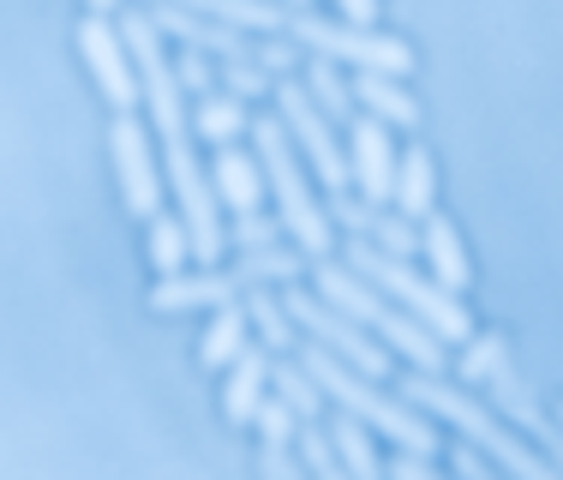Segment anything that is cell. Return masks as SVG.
Listing matches in <instances>:
<instances>
[{
  "mask_svg": "<svg viewBox=\"0 0 563 480\" xmlns=\"http://www.w3.org/2000/svg\"><path fill=\"white\" fill-rule=\"evenodd\" d=\"M396 391L408 396L413 408H426L432 421H450L455 433L467 438V445H479L492 462H498L504 474H521V480H552L558 462L545 457L540 445H533L528 433H516L498 408L474 403V391H462V384H444V372H426V367H408L396 379Z\"/></svg>",
  "mask_w": 563,
  "mask_h": 480,
  "instance_id": "1",
  "label": "cell"
},
{
  "mask_svg": "<svg viewBox=\"0 0 563 480\" xmlns=\"http://www.w3.org/2000/svg\"><path fill=\"white\" fill-rule=\"evenodd\" d=\"M300 367L318 379V391L330 396L336 408H347V415H360L372 426V433H384L390 445L401 450H426V457H438V433H432V415L426 408H413L401 391H384L372 372H360V367H347L342 354H330L324 342H312V337H300Z\"/></svg>",
  "mask_w": 563,
  "mask_h": 480,
  "instance_id": "2",
  "label": "cell"
},
{
  "mask_svg": "<svg viewBox=\"0 0 563 480\" xmlns=\"http://www.w3.org/2000/svg\"><path fill=\"white\" fill-rule=\"evenodd\" d=\"M312 288L324 301H336L347 318H360L372 337H384V349L401 354L408 367H426V372H444L450 367V342L432 337L413 313H401V306L384 295L378 283H366L347 259H330V252H324V259H312Z\"/></svg>",
  "mask_w": 563,
  "mask_h": 480,
  "instance_id": "3",
  "label": "cell"
},
{
  "mask_svg": "<svg viewBox=\"0 0 563 480\" xmlns=\"http://www.w3.org/2000/svg\"><path fill=\"white\" fill-rule=\"evenodd\" d=\"M246 139H252V156H258V168H264V186H271V198H276L282 234H288L306 259H324V252L336 247V222L318 205L312 181H306V156L294 151L288 127H282L276 114H252Z\"/></svg>",
  "mask_w": 563,
  "mask_h": 480,
  "instance_id": "4",
  "label": "cell"
},
{
  "mask_svg": "<svg viewBox=\"0 0 563 480\" xmlns=\"http://www.w3.org/2000/svg\"><path fill=\"white\" fill-rule=\"evenodd\" d=\"M347 264H354L366 283H378L401 313L420 318L432 337H444V342H467V337H474V313L462 306V295H450L438 276H420V271H413V259H396V252L372 247V240H347Z\"/></svg>",
  "mask_w": 563,
  "mask_h": 480,
  "instance_id": "5",
  "label": "cell"
},
{
  "mask_svg": "<svg viewBox=\"0 0 563 480\" xmlns=\"http://www.w3.org/2000/svg\"><path fill=\"white\" fill-rule=\"evenodd\" d=\"M282 31H288L300 48H312V55H324L336 66H354V73H396V78H408V66H413V48L401 43V36H384V31L354 24V19H324V12H312V7H288Z\"/></svg>",
  "mask_w": 563,
  "mask_h": 480,
  "instance_id": "6",
  "label": "cell"
},
{
  "mask_svg": "<svg viewBox=\"0 0 563 480\" xmlns=\"http://www.w3.org/2000/svg\"><path fill=\"white\" fill-rule=\"evenodd\" d=\"M271 102H276V120L288 127L294 151L306 156V168L324 181V193H342V186H354V181H347V139H336V120H330V114L312 102L306 78H276Z\"/></svg>",
  "mask_w": 563,
  "mask_h": 480,
  "instance_id": "7",
  "label": "cell"
},
{
  "mask_svg": "<svg viewBox=\"0 0 563 480\" xmlns=\"http://www.w3.org/2000/svg\"><path fill=\"white\" fill-rule=\"evenodd\" d=\"M282 306L294 313V325H300V337H312V342H324L330 354H342L347 367H360V372H372V379H390V349H384L378 337H372L360 318H347L336 301H324L318 288H282Z\"/></svg>",
  "mask_w": 563,
  "mask_h": 480,
  "instance_id": "8",
  "label": "cell"
},
{
  "mask_svg": "<svg viewBox=\"0 0 563 480\" xmlns=\"http://www.w3.org/2000/svg\"><path fill=\"white\" fill-rule=\"evenodd\" d=\"M109 151H114V175H120V198L139 222H151L168 198V175H163V151L151 144V132L139 127V114H114L109 127Z\"/></svg>",
  "mask_w": 563,
  "mask_h": 480,
  "instance_id": "9",
  "label": "cell"
},
{
  "mask_svg": "<svg viewBox=\"0 0 563 480\" xmlns=\"http://www.w3.org/2000/svg\"><path fill=\"white\" fill-rule=\"evenodd\" d=\"M78 55H85L90 78H97V90L109 97L114 114H132L144 102L132 48H126V36H120V24H109V12H85V24H78Z\"/></svg>",
  "mask_w": 563,
  "mask_h": 480,
  "instance_id": "10",
  "label": "cell"
},
{
  "mask_svg": "<svg viewBox=\"0 0 563 480\" xmlns=\"http://www.w3.org/2000/svg\"><path fill=\"white\" fill-rule=\"evenodd\" d=\"M479 384H486L492 408H498V415H504L509 426H516V433H528L533 445H540L545 457L558 462V474H563V426H558V415H552V408H545L540 396H533V384L516 372V360L504 354V360H498V367H492Z\"/></svg>",
  "mask_w": 563,
  "mask_h": 480,
  "instance_id": "11",
  "label": "cell"
},
{
  "mask_svg": "<svg viewBox=\"0 0 563 480\" xmlns=\"http://www.w3.org/2000/svg\"><path fill=\"white\" fill-rule=\"evenodd\" d=\"M151 19H156V31L168 36V48H198V55H210V61H240V55H252V31H234V24L210 19V12L180 7V0H163Z\"/></svg>",
  "mask_w": 563,
  "mask_h": 480,
  "instance_id": "12",
  "label": "cell"
},
{
  "mask_svg": "<svg viewBox=\"0 0 563 480\" xmlns=\"http://www.w3.org/2000/svg\"><path fill=\"white\" fill-rule=\"evenodd\" d=\"M396 139H390V127H384L378 114H354L347 120V181H354V193H366V198H390V186H396Z\"/></svg>",
  "mask_w": 563,
  "mask_h": 480,
  "instance_id": "13",
  "label": "cell"
},
{
  "mask_svg": "<svg viewBox=\"0 0 563 480\" xmlns=\"http://www.w3.org/2000/svg\"><path fill=\"white\" fill-rule=\"evenodd\" d=\"M228 301H246V283H240V271H222V264H205L198 276H186V271L156 276V288H151L156 313H198V306L217 313Z\"/></svg>",
  "mask_w": 563,
  "mask_h": 480,
  "instance_id": "14",
  "label": "cell"
},
{
  "mask_svg": "<svg viewBox=\"0 0 563 480\" xmlns=\"http://www.w3.org/2000/svg\"><path fill=\"white\" fill-rule=\"evenodd\" d=\"M210 186H217L222 210H258L264 198H271L264 168H258V156H252L246 144H222L217 163H210Z\"/></svg>",
  "mask_w": 563,
  "mask_h": 480,
  "instance_id": "15",
  "label": "cell"
},
{
  "mask_svg": "<svg viewBox=\"0 0 563 480\" xmlns=\"http://www.w3.org/2000/svg\"><path fill=\"white\" fill-rule=\"evenodd\" d=\"M271 349H246L234 360V367H228V391H222V408H228V421L234 426H252V415H258V403L264 396H271Z\"/></svg>",
  "mask_w": 563,
  "mask_h": 480,
  "instance_id": "16",
  "label": "cell"
},
{
  "mask_svg": "<svg viewBox=\"0 0 563 480\" xmlns=\"http://www.w3.org/2000/svg\"><path fill=\"white\" fill-rule=\"evenodd\" d=\"M240 283L246 288H288V283H300L306 271H312V259H306L300 247H294V240H276V247H246L240 252Z\"/></svg>",
  "mask_w": 563,
  "mask_h": 480,
  "instance_id": "17",
  "label": "cell"
},
{
  "mask_svg": "<svg viewBox=\"0 0 563 480\" xmlns=\"http://www.w3.org/2000/svg\"><path fill=\"white\" fill-rule=\"evenodd\" d=\"M347 85H354L360 114H378L384 127H413V120H420V102L408 97V85H401L396 73H354Z\"/></svg>",
  "mask_w": 563,
  "mask_h": 480,
  "instance_id": "18",
  "label": "cell"
},
{
  "mask_svg": "<svg viewBox=\"0 0 563 480\" xmlns=\"http://www.w3.org/2000/svg\"><path fill=\"white\" fill-rule=\"evenodd\" d=\"M420 252H426V264H432V276H438V283H444L450 295H462V288H467V276H474V271H467L462 234H455V222H450V217H438V210H432V217L420 222Z\"/></svg>",
  "mask_w": 563,
  "mask_h": 480,
  "instance_id": "19",
  "label": "cell"
},
{
  "mask_svg": "<svg viewBox=\"0 0 563 480\" xmlns=\"http://www.w3.org/2000/svg\"><path fill=\"white\" fill-rule=\"evenodd\" d=\"M390 205L401 210V217L426 222L438 210V168L426 151H401L396 156V186H390Z\"/></svg>",
  "mask_w": 563,
  "mask_h": 480,
  "instance_id": "20",
  "label": "cell"
},
{
  "mask_svg": "<svg viewBox=\"0 0 563 480\" xmlns=\"http://www.w3.org/2000/svg\"><path fill=\"white\" fill-rule=\"evenodd\" d=\"M246 318H252V342H264L271 354H294L300 349V325L271 288H246Z\"/></svg>",
  "mask_w": 563,
  "mask_h": 480,
  "instance_id": "21",
  "label": "cell"
},
{
  "mask_svg": "<svg viewBox=\"0 0 563 480\" xmlns=\"http://www.w3.org/2000/svg\"><path fill=\"white\" fill-rule=\"evenodd\" d=\"M192 132H198V139H210V144H234V139H246V132H252V114H246V102H240L234 90L217 85V90L198 97Z\"/></svg>",
  "mask_w": 563,
  "mask_h": 480,
  "instance_id": "22",
  "label": "cell"
},
{
  "mask_svg": "<svg viewBox=\"0 0 563 480\" xmlns=\"http://www.w3.org/2000/svg\"><path fill=\"white\" fill-rule=\"evenodd\" d=\"M252 349V318H246V301H228V306H217V318H210V330H205V367H217V372H228L240 354Z\"/></svg>",
  "mask_w": 563,
  "mask_h": 480,
  "instance_id": "23",
  "label": "cell"
},
{
  "mask_svg": "<svg viewBox=\"0 0 563 480\" xmlns=\"http://www.w3.org/2000/svg\"><path fill=\"white\" fill-rule=\"evenodd\" d=\"M330 445H336V457H342V474H354V480H378L384 474V457H378V445H372V426L360 415L336 408V421H330Z\"/></svg>",
  "mask_w": 563,
  "mask_h": 480,
  "instance_id": "24",
  "label": "cell"
},
{
  "mask_svg": "<svg viewBox=\"0 0 563 480\" xmlns=\"http://www.w3.org/2000/svg\"><path fill=\"white\" fill-rule=\"evenodd\" d=\"M192 12H210V19L234 24V31H252V36H276L282 19H288V0H180Z\"/></svg>",
  "mask_w": 563,
  "mask_h": 480,
  "instance_id": "25",
  "label": "cell"
},
{
  "mask_svg": "<svg viewBox=\"0 0 563 480\" xmlns=\"http://www.w3.org/2000/svg\"><path fill=\"white\" fill-rule=\"evenodd\" d=\"M271 391H276L300 421H318V415H324V391H318V379L300 367V354H276V360H271Z\"/></svg>",
  "mask_w": 563,
  "mask_h": 480,
  "instance_id": "26",
  "label": "cell"
},
{
  "mask_svg": "<svg viewBox=\"0 0 563 480\" xmlns=\"http://www.w3.org/2000/svg\"><path fill=\"white\" fill-rule=\"evenodd\" d=\"M306 90H312V102H318V109H324L330 120H342V127L360 114L354 85H347V78H342V66H336V61H324V55H312V61H306Z\"/></svg>",
  "mask_w": 563,
  "mask_h": 480,
  "instance_id": "27",
  "label": "cell"
},
{
  "mask_svg": "<svg viewBox=\"0 0 563 480\" xmlns=\"http://www.w3.org/2000/svg\"><path fill=\"white\" fill-rule=\"evenodd\" d=\"M186 259H192V234H186V222L174 217V210H156L151 217V264H156V276L186 271Z\"/></svg>",
  "mask_w": 563,
  "mask_h": 480,
  "instance_id": "28",
  "label": "cell"
},
{
  "mask_svg": "<svg viewBox=\"0 0 563 480\" xmlns=\"http://www.w3.org/2000/svg\"><path fill=\"white\" fill-rule=\"evenodd\" d=\"M294 450H300L306 474H318V480H336V474H342V457H336V445H330V426L300 421V433H294Z\"/></svg>",
  "mask_w": 563,
  "mask_h": 480,
  "instance_id": "29",
  "label": "cell"
},
{
  "mask_svg": "<svg viewBox=\"0 0 563 480\" xmlns=\"http://www.w3.org/2000/svg\"><path fill=\"white\" fill-rule=\"evenodd\" d=\"M372 247H384V252H396V259H413L420 252V222L413 217H401L396 205H378V222H372Z\"/></svg>",
  "mask_w": 563,
  "mask_h": 480,
  "instance_id": "30",
  "label": "cell"
},
{
  "mask_svg": "<svg viewBox=\"0 0 563 480\" xmlns=\"http://www.w3.org/2000/svg\"><path fill=\"white\" fill-rule=\"evenodd\" d=\"M217 85L234 90L240 102H258V97H271V90H276V73H264V66L252 61V55H240V61H222Z\"/></svg>",
  "mask_w": 563,
  "mask_h": 480,
  "instance_id": "31",
  "label": "cell"
},
{
  "mask_svg": "<svg viewBox=\"0 0 563 480\" xmlns=\"http://www.w3.org/2000/svg\"><path fill=\"white\" fill-rule=\"evenodd\" d=\"M228 217H234V222H228V240H234V247L240 252H246V247H276V240H288V234H282V217H271V210H228Z\"/></svg>",
  "mask_w": 563,
  "mask_h": 480,
  "instance_id": "32",
  "label": "cell"
},
{
  "mask_svg": "<svg viewBox=\"0 0 563 480\" xmlns=\"http://www.w3.org/2000/svg\"><path fill=\"white\" fill-rule=\"evenodd\" d=\"M504 354H509V349H504L498 330H486V337H467V342H462V360H455V372H462V384H479Z\"/></svg>",
  "mask_w": 563,
  "mask_h": 480,
  "instance_id": "33",
  "label": "cell"
},
{
  "mask_svg": "<svg viewBox=\"0 0 563 480\" xmlns=\"http://www.w3.org/2000/svg\"><path fill=\"white\" fill-rule=\"evenodd\" d=\"M252 426H258L264 445H294V433H300V415H294V408L271 391V396L258 403V415H252Z\"/></svg>",
  "mask_w": 563,
  "mask_h": 480,
  "instance_id": "34",
  "label": "cell"
},
{
  "mask_svg": "<svg viewBox=\"0 0 563 480\" xmlns=\"http://www.w3.org/2000/svg\"><path fill=\"white\" fill-rule=\"evenodd\" d=\"M306 48L294 43L288 31H276V36H264V43H252V61L264 66V73H276V78H294V66H300Z\"/></svg>",
  "mask_w": 563,
  "mask_h": 480,
  "instance_id": "35",
  "label": "cell"
},
{
  "mask_svg": "<svg viewBox=\"0 0 563 480\" xmlns=\"http://www.w3.org/2000/svg\"><path fill=\"white\" fill-rule=\"evenodd\" d=\"M174 78H180L192 97L217 90V66H210V55H198V48H174Z\"/></svg>",
  "mask_w": 563,
  "mask_h": 480,
  "instance_id": "36",
  "label": "cell"
},
{
  "mask_svg": "<svg viewBox=\"0 0 563 480\" xmlns=\"http://www.w3.org/2000/svg\"><path fill=\"white\" fill-rule=\"evenodd\" d=\"M258 474L264 480H294V474H306V462H300V450H294V445H264Z\"/></svg>",
  "mask_w": 563,
  "mask_h": 480,
  "instance_id": "37",
  "label": "cell"
},
{
  "mask_svg": "<svg viewBox=\"0 0 563 480\" xmlns=\"http://www.w3.org/2000/svg\"><path fill=\"white\" fill-rule=\"evenodd\" d=\"M432 469H438V462L432 457H426V450H390V462H384V474H396V480H432Z\"/></svg>",
  "mask_w": 563,
  "mask_h": 480,
  "instance_id": "38",
  "label": "cell"
},
{
  "mask_svg": "<svg viewBox=\"0 0 563 480\" xmlns=\"http://www.w3.org/2000/svg\"><path fill=\"white\" fill-rule=\"evenodd\" d=\"M450 469L467 474V480H486V474H498V462H492L479 445H462V450H450Z\"/></svg>",
  "mask_w": 563,
  "mask_h": 480,
  "instance_id": "39",
  "label": "cell"
},
{
  "mask_svg": "<svg viewBox=\"0 0 563 480\" xmlns=\"http://www.w3.org/2000/svg\"><path fill=\"white\" fill-rule=\"evenodd\" d=\"M336 7H342V19H354V24L378 19V0H336Z\"/></svg>",
  "mask_w": 563,
  "mask_h": 480,
  "instance_id": "40",
  "label": "cell"
},
{
  "mask_svg": "<svg viewBox=\"0 0 563 480\" xmlns=\"http://www.w3.org/2000/svg\"><path fill=\"white\" fill-rule=\"evenodd\" d=\"M120 7V0H90V12H114Z\"/></svg>",
  "mask_w": 563,
  "mask_h": 480,
  "instance_id": "41",
  "label": "cell"
},
{
  "mask_svg": "<svg viewBox=\"0 0 563 480\" xmlns=\"http://www.w3.org/2000/svg\"><path fill=\"white\" fill-rule=\"evenodd\" d=\"M288 7H312V0H288Z\"/></svg>",
  "mask_w": 563,
  "mask_h": 480,
  "instance_id": "42",
  "label": "cell"
},
{
  "mask_svg": "<svg viewBox=\"0 0 563 480\" xmlns=\"http://www.w3.org/2000/svg\"><path fill=\"white\" fill-rule=\"evenodd\" d=\"M558 426H563V403H558Z\"/></svg>",
  "mask_w": 563,
  "mask_h": 480,
  "instance_id": "43",
  "label": "cell"
}]
</instances>
